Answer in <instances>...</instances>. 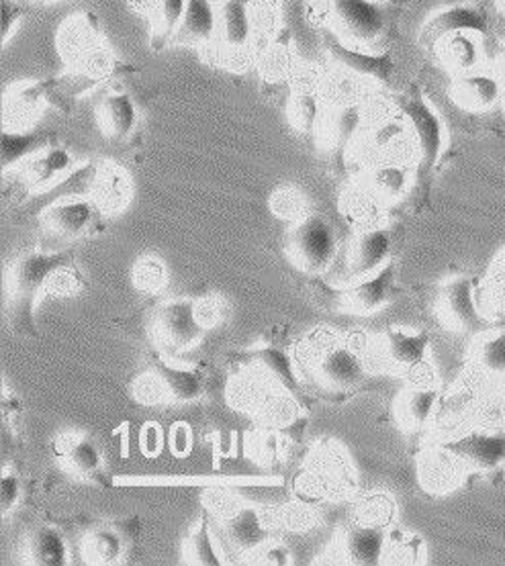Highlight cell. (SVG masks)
Wrapping results in <instances>:
<instances>
[{"mask_svg":"<svg viewBox=\"0 0 505 566\" xmlns=\"http://www.w3.org/2000/svg\"><path fill=\"white\" fill-rule=\"evenodd\" d=\"M194 310H197L199 322L206 325L207 329L218 324L219 317H221V305H219L218 298H203V301L194 303Z\"/></svg>","mask_w":505,"mask_h":566,"instance_id":"41","label":"cell"},{"mask_svg":"<svg viewBox=\"0 0 505 566\" xmlns=\"http://www.w3.org/2000/svg\"><path fill=\"white\" fill-rule=\"evenodd\" d=\"M410 189V176L401 164H377L367 178V192L379 205L396 202Z\"/></svg>","mask_w":505,"mask_h":566,"instance_id":"26","label":"cell"},{"mask_svg":"<svg viewBox=\"0 0 505 566\" xmlns=\"http://www.w3.org/2000/svg\"><path fill=\"white\" fill-rule=\"evenodd\" d=\"M478 301L487 317L505 313V250L495 258L485 283L478 284Z\"/></svg>","mask_w":505,"mask_h":566,"instance_id":"35","label":"cell"},{"mask_svg":"<svg viewBox=\"0 0 505 566\" xmlns=\"http://www.w3.org/2000/svg\"><path fill=\"white\" fill-rule=\"evenodd\" d=\"M317 84V82H315ZM301 84L299 91L288 103V119L301 134H314L322 122L324 113L319 108V91L317 86Z\"/></svg>","mask_w":505,"mask_h":566,"instance_id":"32","label":"cell"},{"mask_svg":"<svg viewBox=\"0 0 505 566\" xmlns=\"http://www.w3.org/2000/svg\"><path fill=\"white\" fill-rule=\"evenodd\" d=\"M328 25L348 45H372L385 33V13L377 0H329Z\"/></svg>","mask_w":505,"mask_h":566,"instance_id":"5","label":"cell"},{"mask_svg":"<svg viewBox=\"0 0 505 566\" xmlns=\"http://www.w3.org/2000/svg\"><path fill=\"white\" fill-rule=\"evenodd\" d=\"M271 209L278 219H287L297 223L307 213V201L301 195L299 190L287 187V189L276 190L271 199Z\"/></svg>","mask_w":505,"mask_h":566,"instance_id":"37","label":"cell"},{"mask_svg":"<svg viewBox=\"0 0 505 566\" xmlns=\"http://www.w3.org/2000/svg\"><path fill=\"white\" fill-rule=\"evenodd\" d=\"M440 391L430 385H411L410 389L397 397V423L408 430L418 432L423 430L436 413Z\"/></svg>","mask_w":505,"mask_h":566,"instance_id":"21","label":"cell"},{"mask_svg":"<svg viewBox=\"0 0 505 566\" xmlns=\"http://www.w3.org/2000/svg\"><path fill=\"white\" fill-rule=\"evenodd\" d=\"M76 289H78L76 274L62 266V269L55 270L54 274H52V279H50L45 291H48V293H54V295H70V293H74Z\"/></svg>","mask_w":505,"mask_h":566,"instance_id":"40","label":"cell"},{"mask_svg":"<svg viewBox=\"0 0 505 566\" xmlns=\"http://www.w3.org/2000/svg\"><path fill=\"white\" fill-rule=\"evenodd\" d=\"M301 375L328 392H348L367 377V360L355 346L328 332L307 337L297 354Z\"/></svg>","mask_w":505,"mask_h":566,"instance_id":"1","label":"cell"},{"mask_svg":"<svg viewBox=\"0 0 505 566\" xmlns=\"http://www.w3.org/2000/svg\"><path fill=\"white\" fill-rule=\"evenodd\" d=\"M189 0H158L150 9L151 48L165 50L175 41Z\"/></svg>","mask_w":505,"mask_h":566,"instance_id":"29","label":"cell"},{"mask_svg":"<svg viewBox=\"0 0 505 566\" xmlns=\"http://www.w3.org/2000/svg\"><path fill=\"white\" fill-rule=\"evenodd\" d=\"M218 40V0H189L187 13L172 43L209 48Z\"/></svg>","mask_w":505,"mask_h":566,"instance_id":"19","label":"cell"},{"mask_svg":"<svg viewBox=\"0 0 505 566\" xmlns=\"http://www.w3.org/2000/svg\"><path fill=\"white\" fill-rule=\"evenodd\" d=\"M201 391H203L201 380L194 373L170 365H160L139 378L136 397L144 403H162V401L189 403L194 401Z\"/></svg>","mask_w":505,"mask_h":566,"instance_id":"8","label":"cell"},{"mask_svg":"<svg viewBox=\"0 0 505 566\" xmlns=\"http://www.w3.org/2000/svg\"><path fill=\"white\" fill-rule=\"evenodd\" d=\"M287 258L307 274H322L332 269L338 256V240L326 217L309 216L299 219L287 238Z\"/></svg>","mask_w":505,"mask_h":566,"instance_id":"3","label":"cell"},{"mask_svg":"<svg viewBox=\"0 0 505 566\" xmlns=\"http://www.w3.org/2000/svg\"><path fill=\"white\" fill-rule=\"evenodd\" d=\"M225 539L238 551H252L266 539V522L256 510H230L223 522Z\"/></svg>","mask_w":505,"mask_h":566,"instance_id":"23","label":"cell"},{"mask_svg":"<svg viewBox=\"0 0 505 566\" xmlns=\"http://www.w3.org/2000/svg\"><path fill=\"white\" fill-rule=\"evenodd\" d=\"M129 176L117 164H98L95 175L91 178V201L105 216H115L124 211L125 205L131 199Z\"/></svg>","mask_w":505,"mask_h":566,"instance_id":"18","label":"cell"},{"mask_svg":"<svg viewBox=\"0 0 505 566\" xmlns=\"http://www.w3.org/2000/svg\"><path fill=\"white\" fill-rule=\"evenodd\" d=\"M256 43L254 0H218V40L211 52L228 67H244Z\"/></svg>","mask_w":505,"mask_h":566,"instance_id":"2","label":"cell"},{"mask_svg":"<svg viewBox=\"0 0 505 566\" xmlns=\"http://www.w3.org/2000/svg\"><path fill=\"white\" fill-rule=\"evenodd\" d=\"M213 539L209 536L206 524L197 527L191 539L187 542V556L194 565H218V554L213 551Z\"/></svg>","mask_w":505,"mask_h":566,"instance_id":"38","label":"cell"},{"mask_svg":"<svg viewBox=\"0 0 505 566\" xmlns=\"http://www.w3.org/2000/svg\"><path fill=\"white\" fill-rule=\"evenodd\" d=\"M57 457L64 464V469L74 472L76 476L91 479L101 472L103 467V457L91 440L81 438V436H70L57 444Z\"/></svg>","mask_w":505,"mask_h":566,"instance_id":"28","label":"cell"},{"mask_svg":"<svg viewBox=\"0 0 505 566\" xmlns=\"http://www.w3.org/2000/svg\"><path fill=\"white\" fill-rule=\"evenodd\" d=\"M124 536L119 534V530L115 526L101 527L95 530L88 538L84 539V554L91 563L96 565H109L115 563L125 548Z\"/></svg>","mask_w":505,"mask_h":566,"instance_id":"34","label":"cell"},{"mask_svg":"<svg viewBox=\"0 0 505 566\" xmlns=\"http://www.w3.org/2000/svg\"><path fill=\"white\" fill-rule=\"evenodd\" d=\"M72 168L74 160L66 149L48 146L21 164V180L23 187H28L31 192H43L60 185L72 172Z\"/></svg>","mask_w":505,"mask_h":566,"instance_id":"15","label":"cell"},{"mask_svg":"<svg viewBox=\"0 0 505 566\" xmlns=\"http://www.w3.org/2000/svg\"><path fill=\"white\" fill-rule=\"evenodd\" d=\"M438 60L456 76L477 70L481 62L477 33H454L434 45Z\"/></svg>","mask_w":505,"mask_h":566,"instance_id":"24","label":"cell"},{"mask_svg":"<svg viewBox=\"0 0 505 566\" xmlns=\"http://www.w3.org/2000/svg\"><path fill=\"white\" fill-rule=\"evenodd\" d=\"M452 101L464 111H490L504 98V82L485 72H466L459 74L451 88Z\"/></svg>","mask_w":505,"mask_h":566,"instance_id":"16","label":"cell"},{"mask_svg":"<svg viewBox=\"0 0 505 566\" xmlns=\"http://www.w3.org/2000/svg\"><path fill=\"white\" fill-rule=\"evenodd\" d=\"M28 13L25 0H2V43L13 38L14 29Z\"/></svg>","mask_w":505,"mask_h":566,"instance_id":"39","label":"cell"},{"mask_svg":"<svg viewBox=\"0 0 505 566\" xmlns=\"http://www.w3.org/2000/svg\"><path fill=\"white\" fill-rule=\"evenodd\" d=\"M495 66H497V78L504 82L505 84V48H502L499 52H497V57H495Z\"/></svg>","mask_w":505,"mask_h":566,"instance_id":"44","label":"cell"},{"mask_svg":"<svg viewBox=\"0 0 505 566\" xmlns=\"http://www.w3.org/2000/svg\"><path fill=\"white\" fill-rule=\"evenodd\" d=\"M430 334L389 327L370 344V358L397 375H411L428 363Z\"/></svg>","mask_w":505,"mask_h":566,"instance_id":"4","label":"cell"},{"mask_svg":"<svg viewBox=\"0 0 505 566\" xmlns=\"http://www.w3.org/2000/svg\"><path fill=\"white\" fill-rule=\"evenodd\" d=\"M396 262H387L381 270L372 272L355 283L344 284L341 303L355 315H372L387 305L396 284Z\"/></svg>","mask_w":505,"mask_h":566,"instance_id":"11","label":"cell"},{"mask_svg":"<svg viewBox=\"0 0 505 566\" xmlns=\"http://www.w3.org/2000/svg\"><path fill=\"white\" fill-rule=\"evenodd\" d=\"M192 301H170L151 315V339L168 354L191 350L206 334Z\"/></svg>","mask_w":505,"mask_h":566,"instance_id":"6","label":"cell"},{"mask_svg":"<svg viewBox=\"0 0 505 566\" xmlns=\"http://www.w3.org/2000/svg\"><path fill=\"white\" fill-rule=\"evenodd\" d=\"M499 4H502V9H504V13H505V0H499Z\"/></svg>","mask_w":505,"mask_h":566,"instance_id":"45","label":"cell"},{"mask_svg":"<svg viewBox=\"0 0 505 566\" xmlns=\"http://www.w3.org/2000/svg\"><path fill=\"white\" fill-rule=\"evenodd\" d=\"M45 91L42 84H21V86H13L7 93V101H4V113H7V129L14 132L19 127V132H23V127L31 122L45 103Z\"/></svg>","mask_w":505,"mask_h":566,"instance_id":"25","label":"cell"},{"mask_svg":"<svg viewBox=\"0 0 505 566\" xmlns=\"http://www.w3.org/2000/svg\"><path fill=\"white\" fill-rule=\"evenodd\" d=\"M165 264L158 258H141L134 266V286L141 293H156L166 283Z\"/></svg>","mask_w":505,"mask_h":566,"instance_id":"36","label":"cell"},{"mask_svg":"<svg viewBox=\"0 0 505 566\" xmlns=\"http://www.w3.org/2000/svg\"><path fill=\"white\" fill-rule=\"evenodd\" d=\"M64 264H66V256L62 254H55V256L29 254L17 260L13 269L9 270V281H7L9 295L21 303L33 301L48 289V283L55 270L62 269Z\"/></svg>","mask_w":505,"mask_h":566,"instance_id":"13","label":"cell"},{"mask_svg":"<svg viewBox=\"0 0 505 566\" xmlns=\"http://www.w3.org/2000/svg\"><path fill=\"white\" fill-rule=\"evenodd\" d=\"M389 536L381 524L358 522L344 530L340 539L341 556L350 565H379L387 551Z\"/></svg>","mask_w":505,"mask_h":566,"instance_id":"17","label":"cell"},{"mask_svg":"<svg viewBox=\"0 0 505 566\" xmlns=\"http://www.w3.org/2000/svg\"><path fill=\"white\" fill-rule=\"evenodd\" d=\"M329 57L344 67L360 76H372V78H385L389 72V62L381 55L369 54L356 45H348L340 38L328 43Z\"/></svg>","mask_w":505,"mask_h":566,"instance_id":"27","label":"cell"},{"mask_svg":"<svg viewBox=\"0 0 505 566\" xmlns=\"http://www.w3.org/2000/svg\"><path fill=\"white\" fill-rule=\"evenodd\" d=\"M101 211L84 197H64L52 202L42 213V226L55 238L76 240L93 228Z\"/></svg>","mask_w":505,"mask_h":566,"instance_id":"12","label":"cell"},{"mask_svg":"<svg viewBox=\"0 0 505 566\" xmlns=\"http://www.w3.org/2000/svg\"><path fill=\"white\" fill-rule=\"evenodd\" d=\"M19 479L11 474V472H4L2 474V513H9L17 505L19 501Z\"/></svg>","mask_w":505,"mask_h":566,"instance_id":"42","label":"cell"},{"mask_svg":"<svg viewBox=\"0 0 505 566\" xmlns=\"http://www.w3.org/2000/svg\"><path fill=\"white\" fill-rule=\"evenodd\" d=\"M487 17L475 7H451L430 17L422 29V41L434 50L438 41L454 33H485Z\"/></svg>","mask_w":505,"mask_h":566,"instance_id":"20","label":"cell"},{"mask_svg":"<svg viewBox=\"0 0 505 566\" xmlns=\"http://www.w3.org/2000/svg\"><path fill=\"white\" fill-rule=\"evenodd\" d=\"M285 558H287V553H285L283 548H271V551L266 553V563H269V565H283V563H287Z\"/></svg>","mask_w":505,"mask_h":566,"instance_id":"43","label":"cell"},{"mask_svg":"<svg viewBox=\"0 0 505 566\" xmlns=\"http://www.w3.org/2000/svg\"><path fill=\"white\" fill-rule=\"evenodd\" d=\"M48 146H52L48 135L7 129L2 135V168L11 170L17 164L25 163Z\"/></svg>","mask_w":505,"mask_h":566,"instance_id":"33","label":"cell"},{"mask_svg":"<svg viewBox=\"0 0 505 566\" xmlns=\"http://www.w3.org/2000/svg\"><path fill=\"white\" fill-rule=\"evenodd\" d=\"M403 115L410 123L411 137L423 166H434L444 148V127L436 111L425 103L422 95H413L403 105Z\"/></svg>","mask_w":505,"mask_h":566,"instance_id":"10","label":"cell"},{"mask_svg":"<svg viewBox=\"0 0 505 566\" xmlns=\"http://www.w3.org/2000/svg\"><path fill=\"white\" fill-rule=\"evenodd\" d=\"M471 363L483 377H505V332H487L471 350Z\"/></svg>","mask_w":505,"mask_h":566,"instance_id":"31","label":"cell"},{"mask_svg":"<svg viewBox=\"0 0 505 566\" xmlns=\"http://www.w3.org/2000/svg\"><path fill=\"white\" fill-rule=\"evenodd\" d=\"M96 122L101 132L111 139H124L136 129L137 108L131 96L113 93L96 108Z\"/></svg>","mask_w":505,"mask_h":566,"instance_id":"22","label":"cell"},{"mask_svg":"<svg viewBox=\"0 0 505 566\" xmlns=\"http://www.w3.org/2000/svg\"><path fill=\"white\" fill-rule=\"evenodd\" d=\"M391 262V235L381 226L356 231L344 256V284L355 283Z\"/></svg>","mask_w":505,"mask_h":566,"instance_id":"9","label":"cell"},{"mask_svg":"<svg viewBox=\"0 0 505 566\" xmlns=\"http://www.w3.org/2000/svg\"><path fill=\"white\" fill-rule=\"evenodd\" d=\"M28 558L31 565H66L69 548L62 534L54 527H35L28 538Z\"/></svg>","mask_w":505,"mask_h":566,"instance_id":"30","label":"cell"},{"mask_svg":"<svg viewBox=\"0 0 505 566\" xmlns=\"http://www.w3.org/2000/svg\"><path fill=\"white\" fill-rule=\"evenodd\" d=\"M456 462L477 471H493L505 462V436L475 432L444 444Z\"/></svg>","mask_w":505,"mask_h":566,"instance_id":"14","label":"cell"},{"mask_svg":"<svg viewBox=\"0 0 505 566\" xmlns=\"http://www.w3.org/2000/svg\"><path fill=\"white\" fill-rule=\"evenodd\" d=\"M438 315L454 332H478L490 317L478 301V283L471 276H456L442 284L438 293Z\"/></svg>","mask_w":505,"mask_h":566,"instance_id":"7","label":"cell"}]
</instances>
